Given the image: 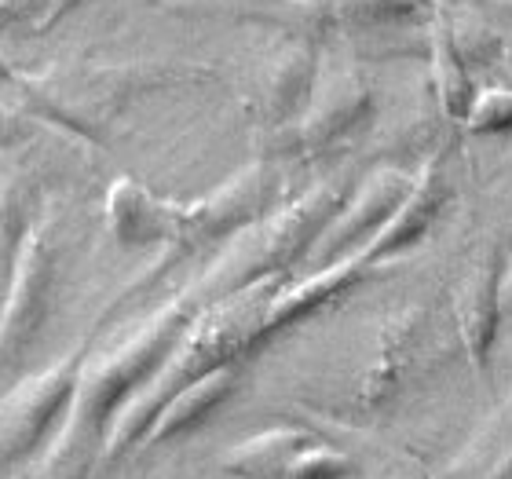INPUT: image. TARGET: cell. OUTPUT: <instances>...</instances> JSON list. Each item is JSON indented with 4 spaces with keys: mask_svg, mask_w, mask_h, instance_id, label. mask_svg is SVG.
Returning <instances> with one entry per match:
<instances>
[{
    "mask_svg": "<svg viewBox=\"0 0 512 479\" xmlns=\"http://www.w3.org/2000/svg\"><path fill=\"white\" fill-rule=\"evenodd\" d=\"M180 330H183L180 311H165V315L150 322L139 337H132L121 352H114L107 362H99L96 370L88 373L81 395H77V417H85L88 425L99 428V421H107V417L118 410L121 399H128V392H132L158 362H165V355L172 352Z\"/></svg>",
    "mask_w": 512,
    "mask_h": 479,
    "instance_id": "obj_1",
    "label": "cell"
},
{
    "mask_svg": "<svg viewBox=\"0 0 512 479\" xmlns=\"http://www.w3.org/2000/svg\"><path fill=\"white\" fill-rule=\"evenodd\" d=\"M505 249L502 242H483L476 260L469 264L461 286L454 289V322H458L461 348L476 370H491V352L502 326V282H505Z\"/></svg>",
    "mask_w": 512,
    "mask_h": 479,
    "instance_id": "obj_2",
    "label": "cell"
},
{
    "mask_svg": "<svg viewBox=\"0 0 512 479\" xmlns=\"http://www.w3.org/2000/svg\"><path fill=\"white\" fill-rule=\"evenodd\" d=\"M333 202H337V194H333L330 187H319L308 202L293 205L289 213H282L278 220H271L267 231L256 238V242L238 245V253L220 267V278L246 282L249 275L271 271V267H278L293 253H300V249L311 242V235L322 227V220L333 213Z\"/></svg>",
    "mask_w": 512,
    "mask_h": 479,
    "instance_id": "obj_3",
    "label": "cell"
},
{
    "mask_svg": "<svg viewBox=\"0 0 512 479\" xmlns=\"http://www.w3.org/2000/svg\"><path fill=\"white\" fill-rule=\"evenodd\" d=\"M74 384L66 373H44L37 381L22 384L19 392L0 406V472H8L37 447V439L52 428L63 403L70 399Z\"/></svg>",
    "mask_w": 512,
    "mask_h": 479,
    "instance_id": "obj_4",
    "label": "cell"
},
{
    "mask_svg": "<svg viewBox=\"0 0 512 479\" xmlns=\"http://www.w3.org/2000/svg\"><path fill=\"white\" fill-rule=\"evenodd\" d=\"M425 319L428 315H421L417 308H410L406 315L395 319V326L384 337L381 359H377L374 373H370V384H366L370 403H388L392 392H399L417 373V362L425 366V348L432 341V337H425L428 333Z\"/></svg>",
    "mask_w": 512,
    "mask_h": 479,
    "instance_id": "obj_5",
    "label": "cell"
},
{
    "mask_svg": "<svg viewBox=\"0 0 512 479\" xmlns=\"http://www.w3.org/2000/svg\"><path fill=\"white\" fill-rule=\"evenodd\" d=\"M447 202H450V183L443 180L439 161H428L425 172L417 176L410 194L403 198V205L395 209V216L384 224L381 235L374 238V253L388 256V253H399L403 245L417 242V238L432 227V220L443 213V205Z\"/></svg>",
    "mask_w": 512,
    "mask_h": 479,
    "instance_id": "obj_6",
    "label": "cell"
},
{
    "mask_svg": "<svg viewBox=\"0 0 512 479\" xmlns=\"http://www.w3.org/2000/svg\"><path fill=\"white\" fill-rule=\"evenodd\" d=\"M267 176L260 169H249L242 176H235L231 183H224L213 198H205L198 209L187 213V227L194 231V238H216L235 231L238 224H249L267 202Z\"/></svg>",
    "mask_w": 512,
    "mask_h": 479,
    "instance_id": "obj_7",
    "label": "cell"
},
{
    "mask_svg": "<svg viewBox=\"0 0 512 479\" xmlns=\"http://www.w3.org/2000/svg\"><path fill=\"white\" fill-rule=\"evenodd\" d=\"M370 110V96L355 77H341L333 85L322 88V96L315 99V107L308 110V118L300 121V147H330L333 139L348 136Z\"/></svg>",
    "mask_w": 512,
    "mask_h": 479,
    "instance_id": "obj_8",
    "label": "cell"
},
{
    "mask_svg": "<svg viewBox=\"0 0 512 479\" xmlns=\"http://www.w3.org/2000/svg\"><path fill=\"white\" fill-rule=\"evenodd\" d=\"M414 183L399 176V172H377L370 176L363 187V194L355 198V205L348 213L337 220L330 235V249H344V245H355L359 238L374 235V231H384V224L395 216V209L403 205V198L410 194Z\"/></svg>",
    "mask_w": 512,
    "mask_h": 479,
    "instance_id": "obj_9",
    "label": "cell"
},
{
    "mask_svg": "<svg viewBox=\"0 0 512 479\" xmlns=\"http://www.w3.org/2000/svg\"><path fill=\"white\" fill-rule=\"evenodd\" d=\"M308 447L311 436L304 428H271V432H260V436L227 450L224 469L242 479H286L289 465Z\"/></svg>",
    "mask_w": 512,
    "mask_h": 479,
    "instance_id": "obj_10",
    "label": "cell"
},
{
    "mask_svg": "<svg viewBox=\"0 0 512 479\" xmlns=\"http://www.w3.org/2000/svg\"><path fill=\"white\" fill-rule=\"evenodd\" d=\"M231 388H235L231 366H227V370L205 373V377H198V381H191V384H183L180 392L172 395L169 403H165V410L158 414V421L150 428V439H154V443H165V439H176V436H183V432L198 428L205 421V414H213L216 406L231 395Z\"/></svg>",
    "mask_w": 512,
    "mask_h": 479,
    "instance_id": "obj_11",
    "label": "cell"
},
{
    "mask_svg": "<svg viewBox=\"0 0 512 479\" xmlns=\"http://www.w3.org/2000/svg\"><path fill=\"white\" fill-rule=\"evenodd\" d=\"M443 479H512V417H494L458 450Z\"/></svg>",
    "mask_w": 512,
    "mask_h": 479,
    "instance_id": "obj_12",
    "label": "cell"
},
{
    "mask_svg": "<svg viewBox=\"0 0 512 479\" xmlns=\"http://www.w3.org/2000/svg\"><path fill=\"white\" fill-rule=\"evenodd\" d=\"M92 436L96 425H88L85 417H70V425L63 428V436L55 439L48 454L37 465L33 479H88L92 469Z\"/></svg>",
    "mask_w": 512,
    "mask_h": 479,
    "instance_id": "obj_13",
    "label": "cell"
},
{
    "mask_svg": "<svg viewBox=\"0 0 512 479\" xmlns=\"http://www.w3.org/2000/svg\"><path fill=\"white\" fill-rule=\"evenodd\" d=\"M355 472V461L348 454L333 447H315L311 443L308 450H300L297 461L289 465L286 479H344Z\"/></svg>",
    "mask_w": 512,
    "mask_h": 479,
    "instance_id": "obj_14",
    "label": "cell"
},
{
    "mask_svg": "<svg viewBox=\"0 0 512 479\" xmlns=\"http://www.w3.org/2000/svg\"><path fill=\"white\" fill-rule=\"evenodd\" d=\"M472 132H512V92H487L469 110Z\"/></svg>",
    "mask_w": 512,
    "mask_h": 479,
    "instance_id": "obj_15",
    "label": "cell"
},
{
    "mask_svg": "<svg viewBox=\"0 0 512 479\" xmlns=\"http://www.w3.org/2000/svg\"><path fill=\"white\" fill-rule=\"evenodd\" d=\"M417 0H344V8L355 11L359 22H388L403 19L406 11L414 8Z\"/></svg>",
    "mask_w": 512,
    "mask_h": 479,
    "instance_id": "obj_16",
    "label": "cell"
},
{
    "mask_svg": "<svg viewBox=\"0 0 512 479\" xmlns=\"http://www.w3.org/2000/svg\"><path fill=\"white\" fill-rule=\"evenodd\" d=\"M370 479H428V472L421 469V461L399 454V458H388V461H384L381 469H377Z\"/></svg>",
    "mask_w": 512,
    "mask_h": 479,
    "instance_id": "obj_17",
    "label": "cell"
},
{
    "mask_svg": "<svg viewBox=\"0 0 512 479\" xmlns=\"http://www.w3.org/2000/svg\"><path fill=\"white\" fill-rule=\"evenodd\" d=\"M502 311H512V264H505V282H502Z\"/></svg>",
    "mask_w": 512,
    "mask_h": 479,
    "instance_id": "obj_18",
    "label": "cell"
},
{
    "mask_svg": "<svg viewBox=\"0 0 512 479\" xmlns=\"http://www.w3.org/2000/svg\"><path fill=\"white\" fill-rule=\"evenodd\" d=\"M505 414H509V417H512V399H509V410H505Z\"/></svg>",
    "mask_w": 512,
    "mask_h": 479,
    "instance_id": "obj_19",
    "label": "cell"
}]
</instances>
